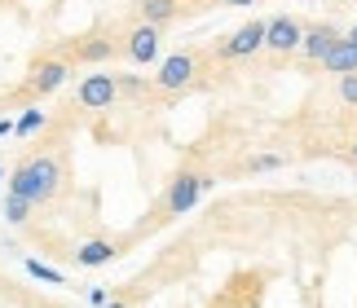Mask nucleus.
<instances>
[{
    "label": "nucleus",
    "mask_w": 357,
    "mask_h": 308,
    "mask_svg": "<svg viewBox=\"0 0 357 308\" xmlns=\"http://www.w3.org/2000/svg\"><path fill=\"white\" fill-rule=\"evenodd\" d=\"M66 176H71V163H66V154L40 146V150L22 154V159L9 167V194L26 199L31 207H49V203L62 199Z\"/></svg>",
    "instance_id": "1"
},
{
    "label": "nucleus",
    "mask_w": 357,
    "mask_h": 308,
    "mask_svg": "<svg viewBox=\"0 0 357 308\" xmlns=\"http://www.w3.org/2000/svg\"><path fill=\"white\" fill-rule=\"evenodd\" d=\"M212 190V176L208 172H176L168 180V190H163V199H159V220H176V216H185V212H195L199 199Z\"/></svg>",
    "instance_id": "2"
},
{
    "label": "nucleus",
    "mask_w": 357,
    "mask_h": 308,
    "mask_svg": "<svg viewBox=\"0 0 357 308\" xmlns=\"http://www.w3.org/2000/svg\"><path fill=\"white\" fill-rule=\"evenodd\" d=\"M75 66H66L62 58H53V53H45V58H36L31 66H26V75L18 84V93H13V102H40V97L58 93L66 79H71Z\"/></svg>",
    "instance_id": "3"
},
{
    "label": "nucleus",
    "mask_w": 357,
    "mask_h": 308,
    "mask_svg": "<svg viewBox=\"0 0 357 308\" xmlns=\"http://www.w3.org/2000/svg\"><path fill=\"white\" fill-rule=\"evenodd\" d=\"M53 58H62L66 66L84 62V66H102V62H115L119 58V36H106V31H89V36H75V40H62L53 49Z\"/></svg>",
    "instance_id": "4"
},
{
    "label": "nucleus",
    "mask_w": 357,
    "mask_h": 308,
    "mask_svg": "<svg viewBox=\"0 0 357 308\" xmlns=\"http://www.w3.org/2000/svg\"><path fill=\"white\" fill-rule=\"evenodd\" d=\"M159 53H163V26L132 22L128 31L119 36V58H128L132 66H150V62H159Z\"/></svg>",
    "instance_id": "5"
},
{
    "label": "nucleus",
    "mask_w": 357,
    "mask_h": 308,
    "mask_svg": "<svg viewBox=\"0 0 357 308\" xmlns=\"http://www.w3.org/2000/svg\"><path fill=\"white\" fill-rule=\"evenodd\" d=\"M199 71H203V58L199 53H168V58L159 62V71H155V93H181V88H190V84L199 79Z\"/></svg>",
    "instance_id": "6"
},
{
    "label": "nucleus",
    "mask_w": 357,
    "mask_h": 308,
    "mask_svg": "<svg viewBox=\"0 0 357 308\" xmlns=\"http://www.w3.org/2000/svg\"><path fill=\"white\" fill-rule=\"evenodd\" d=\"M75 106L79 110H93V115H102V110H115L119 106V79L111 71H93L75 84Z\"/></svg>",
    "instance_id": "7"
},
{
    "label": "nucleus",
    "mask_w": 357,
    "mask_h": 308,
    "mask_svg": "<svg viewBox=\"0 0 357 308\" xmlns=\"http://www.w3.org/2000/svg\"><path fill=\"white\" fill-rule=\"evenodd\" d=\"M265 49V18H256V22H243L238 31H229L221 45L212 49V58H221V62H243V58H252V53Z\"/></svg>",
    "instance_id": "8"
},
{
    "label": "nucleus",
    "mask_w": 357,
    "mask_h": 308,
    "mask_svg": "<svg viewBox=\"0 0 357 308\" xmlns=\"http://www.w3.org/2000/svg\"><path fill=\"white\" fill-rule=\"evenodd\" d=\"M300 40H305V22L291 18V13H273L265 18V49L273 58H291L300 53Z\"/></svg>",
    "instance_id": "9"
},
{
    "label": "nucleus",
    "mask_w": 357,
    "mask_h": 308,
    "mask_svg": "<svg viewBox=\"0 0 357 308\" xmlns=\"http://www.w3.org/2000/svg\"><path fill=\"white\" fill-rule=\"evenodd\" d=\"M344 36L335 22H305V40H300V58L313 62V66H322V58L335 49V40Z\"/></svg>",
    "instance_id": "10"
},
{
    "label": "nucleus",
    "mask_w": 357,
    "mask_h": 308,
    "mask_svg": "<svg viewBox=\"0 0 357 308\" xmlns=\"http://www.w3.org/2000/svg\"><path fill=\"white\" fill-rule=\"evenodd\" d=\"M119 251H123V247L115 242V238H89V242H79L75 264H79V269H102V264H111Z\"/></svg>",
    "instance_id": "11"
},
{
    "label": "nucleus",
    "mask_w": 357,
    "mask_h": 308,
    "mask_svg": "<svg viewBox=\"0 0 357 308\" xmlns=\"http://www.w3.org/2000/svg\"><path fill=\"white\" fill-rule=\"evenodd\" d=\"M322 71H326V75H335V79L357 75V45H353L349 36H340V40H335V49L322 58Z\"/></svg>",
    "instance_id": "12"
},
{
    "label": "nucleus",
    "mask_w": 357,
    "mask_h": 308,
    "mask_svg": "<svg viewBox=\"0 0 357 308\" xmlns=\"http://www.w3.org/2000/svg\"><path fill=\"white\" fill-rule=\"evenodd\" d=\"M185 13L181 0H137V22H150V26H168Z\"/></svg>",
    "instance_id": "13"
},
{
    "label": "nucleus",
    "mask_w": 357,
    "mask_h": 308,
    "mask_svg": "<svg viewBox=\"0 0 357 308\" xmlns=\"http://www.w3.org/2000/svg\"><path fill=\"white\" fill-rule=\"evenodd\" d=\"M5 220L9 225H26L31 220V203L18 199V194H5Z\"/></svg>",
    "instance_id": "14"
},
{
    "label": "nucleus",
    "mask_w": 357,
    "mask_h": 308,
    "mask_svg": "<svg viewBox=\"0 0 357 308\" xmlns=\"http://www.w3.org/2000/svg\"><path fill=\"white\" fill-rule=\"evenodd\" d=\"M282 163H287L282 154H252V159H247L238 172H247V176H252V172H273V167H282Z\"/></svg>",
    "instance_id": "15"
},
{
    "label": "nucleus",
    "mask_w": 357,
    "mask_h": 308,
    "mask_svg": "<svg viewBox=\"0 0 357 308\" xmlns=\"http://www.w3.org/2000/svg\"><path fill=\"white\" fill-rule=\"evenodd\" d=\"M26 273L40 277V282H66V277H62L58 269H49V264H40V260H26Z\"/></svg>",
    "instance_id": "16"
},
{
    "label": "nucleus",
    "mask_w": 357,
    "mask_h": 308,
    "mask_svg": "<svg viewBox=\"0 0 357 308\" xmlns=\"http://www.w3.org/2000/svg\"><path fill=\"white\" fill-rule=\"evenodd\" d=\"M40 123H45V115H40V110H31V115H22L18 123H13V137H26V132H36Z\"/></svg>",
    "instance_id": "17"
},
{
    "label": "nucleus",
    "mask_w": 357,
    "mask_h": 308,
    "mask_svg": "<svg viewBox=\"0 0 357 308\" xmlns=\"http://www.w3.org/2000/svg\"><path fill=\"white\" fill-rule=\"evenodd\" d=\"M340 102H344V106H357V75H344V79H340Z\"/></svg>",
    "instance_id": "18"
},
{
    "label": "nucleus",
    "mask_w": 357,
    "mask_h": 308,
    "mask_svg": "<svg viewBox=\"0 0 357 308\" xmlns=\"http://www.w3.org/2000/svg\"><path fill=\"white\" fill-rule=\"evenodd\" d=\"M216 5H234V9H247V5H260V0H216Z\"/></svg>",
    "instance_id": "19"
},
{
    "label": "nucleus",
    "mask_w": 357,
    "mask_h": 308,
    "mask_svg": "<svg viewBox=\"0 0 357 308\" xmlns=\"http://www.w3.org/2000/svg\"><path fill=\"white\" fill-rule=\"evenodd\" d=\"M106 308H132V304H123V300H115V304H106Z\"/></svg>",
    "instance_id": "20"
},
{
    "label": "nucleus",
    "mask_w": 357,
    "mask_h": 308,
    "mask_svg": "<svg viewBox=\"0 0 357 308\" xmlns=\"http://www.w3.org/2000/svg\"><path fill=\"white\" fill-rule=\"evenodd\" d=\"M349 40H353V45H357V26H353V31H349Z\"/></svg>",
    "instance_id": "21"
},
{
    "label": "nucleus",
    "mask_w": 357,
    "mask_h": 308,
    "mask_svg": "<svg viewBox=\"0 0 357 308\" xmlns=\"http://www.w3.org/2000/svg\"><path fill=\"white\" fill-rule=\"evenodd\" d=\"M349 154H353V159H357V141H353V146H349Z\"/></svg>",
    "instance_id": "22"
},
{
    "label": "nucleus",
    "mask_w": 357,
    "mask_h": 308,
    "mask_svg": "<svg viewBox=\"0 0 357 308\" xmlns=\"http://www.w3.org/2000/svg\"><path fill=\"white\" fill-rule=\"evenodd\" d=\"M0 176H5V172H0Z\"/></svg>",
    "instance_id": "23"
}]
</instances>
